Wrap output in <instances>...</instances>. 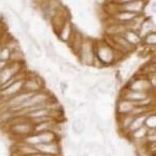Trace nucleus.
Returning <instances> with one entry per match:
<instances>
[{"label":"nucleus","instance_id":"nucleus-1","mask_svg":"<svg viewBox=\"0 0 156 156\" xmlns=\"http://www.w3.org/2000/svg\"><path fill=\"white\" fill-rule=\"evenodd\" d=\"M38 152L44 154H50L54 155H60L61 153V148H60L59 144L56 142H51V143L47 144H39L37 146H34Z\"/></svg>","mask_w":156,"mask_h":156},{"label":"nucleus","instance_id":"nucleus-2","mask_svg":"<svg viewBox=\"0 0 156 156\" xmlns=\"http://www.w3.org/2000/svg\"><path fill=\"white\" fill-rule=\"evenodd\" d=\"M144 7H145L144 0H136L130 3L121 4L119 11H125V12H129L139 15L144 10Z\"/></svg>","mask_w":156,"mask_h":156},{"label":"nucleus","instance_id":"nucleus-3","mask_svg":"<svg viewBox=\"0 0 156 156\" xmlns=\"http://www.w3.org/2000/svg\"><path fill=\"white\" fill-rule=\"evenodd\" d=\"M34 129V126L32 123H21L15 124L12 128L13 133L18 135H26V136L32 134Z\"/></svg>","mask_w":156,"mask_h":156},{"label":"nucleus","instance_id":"nucleus-4","mask_svg":"<svg viewBox=\"0 0 156 156\" xmlns=\"http://www.w3.org/2000/svg\"><path fill=\"white\" fill-rule=\"evenodd\" d=\"M97 54L99 57V60H101L103 63H110L114 59L113 51L110 47L106 46V45L100 47L97 50Z\"/></svg>","mask_w":156,"mask_h":156},{"label":"nucleus","instance_id":"nucleus-5","mask_svg":"<svg viewBox=\"0 0 156 156\" xmlns=\"http://www.w3.org/2000/svg\"><path fill=\"white\" fill-rule=\"evenodd\" d=\"M147 98V95L145 92L141 91H136V90L130 89L125 95V97L123 99L130 101L132 102H140L141 101L146 100Z\"/></svg>","mask_w":156,"mask_h":156},{"label":"nucleus","instance_id":"nucleus-6","mask_svg":"<svg viewBox=\"0 0 156 156\" xmlns=\"http://www.w3.org/2000/svg\"><path fill=\"white\" fill-rule=\"evenodd\" d=\"M80 56L83 64L89 66L93 62L92 50L89 45H83L80 50Z\"/></svg>","mask_w":156,"mask_h":156},{"label":"nucleus","instance_id":"nucleus-7","mask_svg":"<svg viewBox=\"0 0 156 156\" xmlns=\"http://www.w3.org/2000/svg\"><path fill=\"white\" fill-rule=\"evenodd\" d=\"M40 87H41V84H40L39 80L34 78L27 80L23 84V87L26 90V92H32V93L39 92L38 90L40 89Z\"/></svg>","mask_w":156,"mask_h":156},{"label":"nucleus","instance_id":"nucleus-8","mask_svg":"<svg viewBox=\"0 0 156 156\" xmlns=\"http://www.w3.org/2000/svg\"><path fill=\"white\" fill-rule=\"evenodd\" d=\"M133 110H134V103L130 101L123 99L119 102L117 110L121 115L128 114V113L132 112Z\"/></svg>","mask_w":156,"mask_h":156},{"label":"nucleus","instance_id":"nucleus-9","mask_svg":"<svg viewBox=\"0 0 156 156\" xmlns=\"http://www.w3.org/2000/svg\"><path fill=\"white\" fill-rule=\"evenodd\" d=\"M123 36L132 46L136 45V44L139 43V41L141 40L138 34L136 33V31L133 30H126L125 32L123 34Z\"/></svg>","mask_w":156,"mask_h":156},{"label":"nucleus","instance_id":"nucleus-10","mask_svg":"<svg viewBox=\"0 0 156 156\" xmlns=\"http://www.w3.org/2000/svg\"><path fill=\"white\" fill-rule=\"evenodd\" d=\"M71 128L72 131L74 134L76 135H80L83 133L85 128V123L83 121L82 119L80 118H76L73 119L71 123Z\"/></svg>","mask_w":156,"mask_h":156},{"label":"nucleus","instance_id":"nucleus-11","mask_svg":"<svg viewBox=\"0 0 156 156\" xmlns=\"http://www.w3.org/2000/svg\"><path fill=\"white\" fill-rule=\"evenodd\" d=\"M149 131L147 130V128L143 126V127H141L137 130L134 131L132 133V135H133V137L135 140H141L143 137H146L147 136V134H148Z\"/></svg>","mask_w":156,"mask_h":156},{"label":"nucleus","instance_id":"nucleus-12","mask_svg":"<svg viewBox=\"0 0 156 156\" xmlns=\"http://www.w3.org/2000/svg\"><path fill=\"white\" fill-rule=\"evenodd\" d=\"M70 34H71V28L69 25H66L63 27V30L61 32V38L63 41H67L70 36Z\"/></svg>","mask_w":156,"mask_h":156},{"label":"nucleus","instance_id":"nucleus-13","mask_svg":"<svg viewBox=\"0 0 156 156\" xmlns=\"http://www.w3.org/2000/svg\"><path fill=\"white\" fill-rule=\"evenodd\" d=\"M11 56V51L8 48H3L0 50V61L1 62H5L9 59Z\"/></svg>","mask_w":156,"mask_h":156},{"label":"nucleus","instance_id":"nucleus-14","mask_svg":"<svg viewBox=\"0 0 156 156\" xmlns=\"http://www.w3.org/2000/svg\"><path fill=\"white\" fill-rule=\"evenodd\" d=\"M146 41L147 44L156 45V33H150L146 37Z\"/></svg>","mask_w":156,"mask_h":156},{"label":"nucleus","instance_id":"nucleus-15","mask_svg":"<svg viewBox=\"0 0 156 156\" xmlns=\"http://www.w3.org/2000/svg\"><path fill=\"white\" fill-rule=\"evenodd\" d=\"M30 156H57L54 155V154H44V153H40V152H37V153L34 154Z\"/></svg>","mask_w":156,"mask_h":156},{"label":"nucleus","instance_id":"nucleus-16","mask_svg":"<svg viewBox=\"0 0 156 156\" xmlns=\"http://www.w3.org/2000/svg\"><path fill=\"white\" fill-rule=\"evenodd\" d=\"M133 1H136V0H116V2L119 3V4H124V3H130V2H133ZM145 1V0H144Z\"/></svg>","mask_w":156,"mask_h":156},{"label":"nucleus","instance_id":"nucleus-17","mask_svg":"<svg viewBox=\"0 0 156 156\" xmlns=\"http://www.w3.org/2000/svg\"><path fill=\"white\" fill-rule=\"evenodd\" d=\"M151 10L153 12L156 13V1H154L152 4H151Z\"/></svg>","mask_w":156,"mask_h":156}]
</instances>
